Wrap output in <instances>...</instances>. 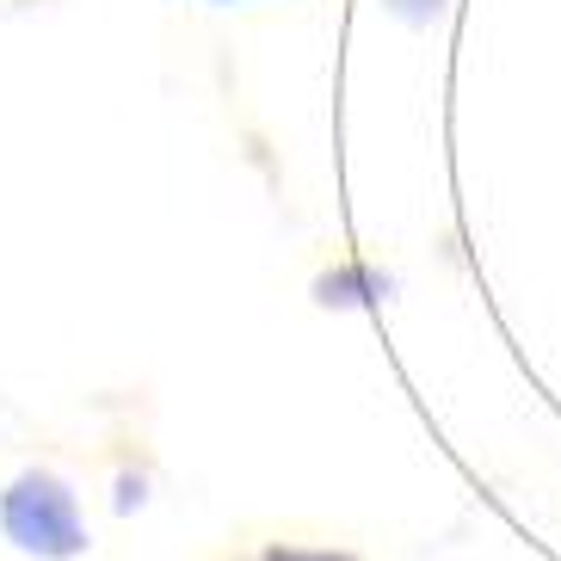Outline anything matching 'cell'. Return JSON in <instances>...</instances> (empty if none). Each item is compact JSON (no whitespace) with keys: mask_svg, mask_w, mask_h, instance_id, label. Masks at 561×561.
I'll use <instances>...</instances> for the list:
<instances>
[{"mask_svg":"<svg viewBox=\"0 0 561 561\" xmlns=\"http://www.w3.org/2000/svg\"><path fill=\"white\" fill-rule=\"evenodd\" d=\"M0 530H7L13 549H25L37 561L87 556L81 500H75V488L56 469H25V476L7 481V494H0Z\"/></svg>","mask_w":561,"mask_h":561,"instance_id":"obj_1","label":"cell"},{"mask_svg":"<svg viewBox=\"0 0 561 561\" xmlns=\"http://www.w3.org/2000/svg\"><path fill=\"white\" fill-rule=\"evenodd\" d=\"M314 297L328 302V309H346V302H370V297H382V278H370V272H333V278L314 284Z\"/></svg>","mask_w":561,"mask_h":561,"instance_id":"obj_2","label":"cell"},{"mask_svg":"<svg viewBox=\"0 0 561 561\" xmlns=\"http://www.w3.org/2000/svg\"><path fill=\"white\" fill-rule=\"evenodd\" d=\"M260 561H358L352 549H297V543H272Z\"/></svg>","mask_w":561,"mask_h":561,"instance_id":"obj_3","label":"cell"},{"mask_svg":"<svg viewBox=\"0 0 561 561\" xmlns=\"http://www.w3.org/2000/svg\"><path fill=\"white\" fill-rule=\"evenodd\" d=\"M450 0H389V13H401V19H413V25H426L432 13H445Z\"/></svg>","mask_w":561,"mask_h":561,"instance_id":"obj_4","label":"cell"}]
</instances>
